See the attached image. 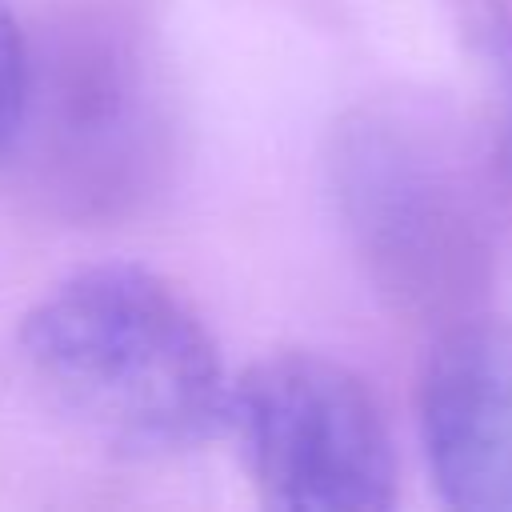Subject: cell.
<instances>
[{"label": "cell", "mask_w": 512, "mask_h": 512, "mask_svg": "<svg viewBox=\"0 0 512 512\" xmlns=\"http://www.w3.org/2000/svg\"><path fill=\"white\" fill-rule=\"evenodd\" d=\"M28 88V36L20 32L12 8L0 0V156L12 152Z\"/></svg>", "instance_id": "6"}, {"label": "cell", "mask_w": 512, "mask_h": 512, "mask_svg": "<svg viewBox=\"0 0 512 512\" xmlns=\"http://www.w3.org/2000/svg\"><path fill=\"white\" fill-rule=\"evenodd\" d=\"M156 132V88L128 36L84 24L80 32L72 28L48 60L28 44L16 140H36L40 164L56 176L60 192L92 204L132 196L148 176Z\"/></svg>", "instance_id": "3"}, {"label": "cell", "mask_w": 512, "mask_h": 512, "mask_svg": "<svg viewBox=\"0 0 512 512\" xmlns=\"http://www.w3.org/2000/svg\"><path fill=\"white\" fill-rule=\"evenodd\" d=\"M44 404L88 444L164 460L224 428L228 376L192 300L136 264H96L48 288L20 324Z\"/></svg>", "instance_id": "1"}, {"label": "cell", "mask_w": 512, "mask_h": 512, "mask_svg": "<svg viewBox=\"0 0 512 512\" xmlns=\"http://www.w3.org/2000/svg\"><path fill=\"white\" fill-rule=\"evenodd\" d=\"M356 148L372 160L368 172V164L352 156L356 180L348 188L368 256H376L396 276V284L416 296L452 292L464 276L468 252L464 216L448 204V192L432 176L408 168L404 148H368V140Z\"/></svg>", "instance_id": "5"}, {"label": "cell", "mask_w": 512, "mask_h": 512, "mask_svg": "<svg viewBox=\"0 0 512 512\" xmlns=\"http://www.w3.org/2000/svg\"><path fill=\"white\" fill-rule=\"evenodd\" d=\"M436 492L452 508L512 512V324L460 320L428 352L416 392Z\"/></svg>", "instance_id": "4"}, {"label": "cell", "mask_w": 512, "mask_h": 512, "mask_svg": "<svg viewBox=\"0 0 512 512\" xmlns=\"http://www.w3.org/2000/svg\"><path fill=\"white\" fill-rule=\"evenodd\" d=\"M224 428L268 508L384 512L396 448L376 392L320 352H272L228 384Z\"/></svg>", "instance_id": "2"}]
</instances>
